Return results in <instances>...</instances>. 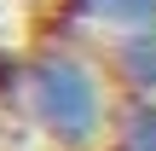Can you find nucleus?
I'll return each instance as SVG.
<instances>
[{
	"label": "nucleus",
	"mask_w": 156,
	"mask_h": 151,
	"mask_svg": "<svg viewBox=\"0 0 156 151\" xmlns=\"http://www.w3.org/2000/svg\"><path fill=\"white\" fill-rule=\"evenodd\" d=\"M23 111L64 151H93L110 128V93L98 70L75 52H41L23 70Z\"/></svg>",
	"instance_id": "nucleus-1"
},
{
	"label": "nucleus",
	"mask_w": 156,
	"mask_h": 151,
	"mask_svg": "<svg viewBox=\"0 0 156 151\" xmlns=\"http://www.w3.org/2000/svg\"><path fill=\"white\" fill-rule=\"evenodd\" d=\"M110 70L133 99H156V29H127L110 47Z\"/></svg>",
	"instance_id": "nucleus-2"
},
{
	"label": "nucleus",
	"mask_w": 156,
	"mask_h": 151,
	"mask_svg": "<svg viewBox=\"0 0 156 151\" xmlns=\"http://www.w3.org/2000/svg\"><path fill=\"white\" fill-rule=\"evenodd\" d=\"M87 17L110 23V29H156V0H81Z\"/></svg>",
	"instance_id": "nucleus-3"
},
{
	"label": "nucleus",
	"mask_w": 156,
	"mask_h": 151,
	"mask_svg": "<svg viewBox=\"0 0 156 151\" xmlns=\"http://www.w3.org/2000/svg\"><path fill=\"white\" fill-rule=\"evenodd\" d=\"M116 151H156V99H133L116 122Z\"/></svg>",
	"instance_id": "nucleus-4"
}]
</instances>
